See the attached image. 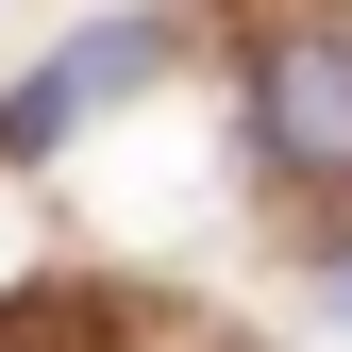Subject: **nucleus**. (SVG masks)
<instances>
[{
  "label": "nucleus",
  "mask_w": 352,
  "mask_h": 352,
  "mask_svg": "<svg viewBox=\"0 0 352 352\" xmlns=\"http://www.w3.org/2000/svg\"><path fill=\"white\" fill-rule=\"evenodd\" d=\"M151 67H168V34H151V17H101V34H67V51L34 67L17 101H0V151H51L67 118H101V101H135Z\"/></svg>",
  "instance_id": "f257e3e1"
},
{
  "label": "nucleus",
  "mask_w": 352,
  "mask_h": 352,
  "mask_svg": "<svg viewBox=\"0 0 352 352\" xmlns=\"http://www.w3.org/2000/svg\"><path fill=\"white\" fill-rule=\"evenodd\" d=\"M252 101H269V151L302 185H352V34H285L252 67Z\"/></svg>",
  "instance_id": "f03ea898"
},
{
  "label": "nucleus",
  "mask_w": 352,
  "mask_h": 352,
  "mask_svg": "<svg viewBox=\"0 0 352 352\" xmlns=\"http://www.w3.org/2000/svg\"><path fill=\"white\" fill-rule=\"evenodd\" d=\"M0 352H84V319H67V302H17V319H0Z\"/></svg>",
  "instance_id": "7ed1b4c3"
},
{
  "label": "nucleus",
  "mask_w": 352,
  "mask_h": 352,
  "mask_svg": "<svg viewBox=\"0 0 352 352\" xmlns=\"http://www.w3.org/2000/svg\"><path fill=\"white\" fill-rule=\"evenodd\" d=\"M336 319H352V269H336Z\"/></svg>",
  "instance_id": "20e7f679"
}]
</instances>
